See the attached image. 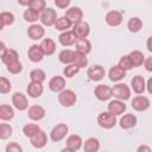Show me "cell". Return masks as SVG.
Instances as JSON below:
<instances>
[{"mask_svg": "<svg viewBox=\"0 0 152 152\" xmlns=\"http://www.w3.org/2000/svg\"><path fill=\"white\" fill-rule=\"evenodd\" d=\"M112 96L121 101H127L131 99V89L125 83H116L112 87Z\"/></svg>", "mask_w": 152, "mask_h": 152, "instance_id": "1", "label": "cell"}, {"mask_svg": "<svg viewBox=\"0 0 152 152\" xmlns=\"http://www.w3.org/2000/svg\"><path fill=\"white\" fill-rule=\"evenodd\" d=\"M77 101V96L74 90L71 89H63L58 93V102L63 107H72Z\"/></svg>", "mask_w": 152, "mask_h": 152, "instance_id": "2", "label": "cell"}, {"mask_svg": "<svg viewBox=\"0 0 152 152\" xmlns=\"http://www.w3.org/2000/svg\"><path fill=\"white\" fill-rule=\"evenodd\" d=\"M97 124L104 129H110L116 125V116L110 112H101L97 115Z\"/></svg>", "mask_w": 152, "mask_h": 152, "instance_id": "3", "label": "cell"}, {"mask_svg": "<svg viewBox=\"0 0 152 152\" xmlns=\"http://www.w3.org/2000/svg\"><path fill=\"white\" fill-rule=\"evenodd\" d=\"M131 106L134 110L137 112H145L150 108L151 106V102H150V99L147 96H144V95H137L132 99L131 101Z\"/></svg>", "mask_w": 152, "mask_h": 152, "instance_id": "4", "label": "cell"}, {"mask_svg": "<svg viewBox=\"0 0 152 152\" xmlns=\"http://www.w3.org/2000/svg\"><path fill=\"white\" fill-rule=\"evenodd\" d=\"M69 132V128L65 124H57L50 132V139L53 141V142H58V141H62L66 134Z\"/></svg>", "mask_w": 152, "mask_h": 152, "instance_id": "5", "label": "cell"}, {"mask_svg": "<svg viewBox=\"0 0 152 152\" xmlns=\"http://www.w3.org/2000/svg\"><path fill=\"white\" fill-rule=\"evenodd\" d=\"M57 19V13L53 8L51 7H45L39 15V20L44 26H53L55 21Z\"/></svg>", "mask_w": 152, "mask_h": 152, "instance_id": "6", "label": "cell"}, {"mask_svg": "<svg viewBox=\"0 0 152 152\" xmlns=\"http://www.w3.org/2000/svg\"><path fill=\"white\" fill-rule=\"evenodd\" d=\"M65 144H66V147L62 150L63 152H75V151H78L82 147L83 140H82L81 135H78V134H71V135H69L66 138Z\"/></svg>", "mask_w": 152, "mask_h": 152, "instance_id": "7", "label": "cell"}, {"mask_svg": "<svg viewBox=\"0 0 152 152\" xmlns=\"http://www.w3.org/2000/svg\"><path fill=\"white\" fill-rule=\"evenodd\" d=\"M87 76L89 77V80H91L94 82H99V81H101L106 76V70H104V68L102 65L95 64V65L88 68Z\"/></svg>", "mask_w": 152, "mask_h": 152, "instance_id": "8", "label": "cell"}, {"mask_svg": "<svg viewBox=\"0 0 152 152\" xmlns=\"http://www.w3.org/2000/svg\"><path fill=\"white\" fill-rule=\"evenodd\" d=\"M71 31L74 32V34L76 36L77 39L78 38H87L90 33V26L87 21L81 20V21L74 24V27H72Z\"/></svg>", "mask_w": 152, "mask_h": 152, "instance_id": "9", "label": "cell"}, {"mask_svg": "<svg viewBox=\"0 0 152 152\" xmlns=\"http://www.w3.org/2000/svg\"><path fill=\"white\" fill-rule=\"evenodd\" d=\"M94 95L99 101H108L112 97V88L106 84H99L94 89Z\"/></svg>", "mask_w": 152, "mask_h": 152, "instance_id": "10", "label": "cell"}, {"mask_svg": "<svg viewBox=\"0 0 152 152\" xmlns=\"http://www.w3.org/2000/svg\"><path fill=\"white\" fill-rule=\"evenodd\" d=\"M12 103L14 106L15 109L23 112V110H26L28 108V101H27V97L23 94V93H14L12 95Z\"/></svg>", "mask_w": 152, "mask_h": 152, "instance_id": "11", "label": "cell"}, {"mask_svg": "<svg viewBox=\"0 0 152 152\" xmlns=\"http://www.w3.org/2000/svg\"><path fill=\"white\" fill-rule=\"evenodd\" d=\"M64 17L74 25V24L78 23V21H81V20L83 19V11H82L80 7H76V6L69 7V8L65 11Z\"/></svg>", "mask_w": 152, "mask_h": 152, "instance_id": "12", "label": "cell"}, {"mask_svg": "<svg viewBox=\"0 0 152 152\" xmlns=\"http://www.w3.org/2000/svg\"><path fill=\"white\" fill-rule=\"evenodd\" d=\"M122 19H124V15H122V12L120 11H109L106 17H104V20L107 23V25L112 26V27H116L119 25H121L122 23Z\"/></svg>", "mask_w": 152, "mask_h": 152, "instance_id": "13", "label": "cell"}, {"mask_svg": "<svg viewBox=\"0 0 152 152\" xmlns=\"http://www.w3.org/2000/svg\"><path fill=\"white\" fill-rule=\"evenodd\" d=\"M45 109L39 106V104H32L31 107H28L27 109V116L32 120V121H39L42 119L45 118Z\"/></svg>", "mask_w": 152, "mask_h": 152, "instance_id": "14", "label": "cell"}, {"mask_svg": "<svg viewBox=\"0 0 152 152\" xmlns=\"http://www.w3.org/2000/svg\"><path fill=\"white\" fill-rule=\"evenodd\" d=\"M126 104H125V101H121V100H112L109 103H108V112H110L112 114H114L115 116L118 115H122L126 110Z\"/></svg>", "mask_w": 152, "mask_h": 152, "instance_id": "15", "label": "cell"}, {"mask_svg": "<svg viewBox=\"0 0 152 152\" xmlns=\"http://www.w3.org/2000/svg\"><path fill=\"white\" fill-rule=\"evenodd\" d=\"M44 34H45V28L42 25L32 24L27 28V36L32 40H39V39H42L44 37Z\"/></svg>", "mask_w": 152, "mask_h": 152, "instance_id": "16", "label": "cell"}, {"mask_svg": "<svg viewBox=\"0 0 152 152\" xmlns=\"http://www.w3.org/2000/svg\"><path fill=\"white\" fill-rule=\"evenodd\" d=\"M30 141H31V145L36 148H43L46 144H48V135L44 131H39L38 133H36L33 137L30 138Z\"/></svg>", "mask_w": 152, "mask_h": 152, "instance_id": "17", "label": "cell"}, {"mask_svg": "<svg viewBox=\"0 0 152 152\" xmlns=\"http://www.w3.org/2000/svg\"><path fill=\"white\" fill-rule=\"evenodd\" d=\"M27 57H28V59L32 63H38V62H40L43 59L44 53H43V51H42V49H40L39 45L33 44L27 50Z\"/></svg>", "mask_w": 152, "mask_h": 152, "instance_id": "18", "label": "cell"}, {"mask_svg": "<svg viewBox=\"0 0 152 152\" xmlns=\"http://www.w3.org/2000/svg\"><path fill=\"white\" fill-rule=\"evenodd\" d=\"M65 88V78L62 76H53L49 81V89L53 93H59Z\"/></svg>", "mask_w": 152, "mask_h": 152, "instance_id": "19", "label": "cell"}, {"mask_svg": "<svg viewBox=\"0 0 152 152\" xmlns=\"http://www.w3.org/2000/svg\"><path fill=\"white\" fill-rule=\"evenodd\" d=\"M131 87L135 94H142L146 89V81L142 76L137 75L131 80Z\"/></svg>", "mask_w": 152, "mask_h": 152, "instance_id": "20", "label": "cell"}, {"mask_svg": "<svg viewBox=\"0 0 152 152\" xmlns=\"http://www.w3.org/2000/svg\"><path fill=\"white\" fill-rule=\"evenodd\" d=\"M138 122V119L134 114H124L121 116V119L119 120V125L122 129H129V128H133Z\"/></svg>", "mask_w": 152, "mask_h": 152, "instance_id": "21", "label": "cell"}, {"mask_svg": "<svg viewBox=\"0 0 152 152\" xmlns=\"http://www.w3.org/2000/svg\"><path fill=\"white\" fill-rule=\"evenodd\" d=\"M126 77V70H124L122 68H120L119 65H114L109 69L108 71V78L112 82H120L121 80H124Z\"/></svg>", "mask_w": 152, "mask_h": 152, "instance_id": "22", "label": "cell"}, {"mask_svg": "<svg viewBox=\"0 0 152 152\" xmlns=\"http://www.w3.org/2000/svg\"><path fill=\"white\" fill-rule=\"evenodd\" d=\"M76 36L74 34V32L71 30H66V31H63L59 37H58V42L63 45V46H71L75 44L76 42Z\"/></svg>", "mask_w": 152, "mask_h": 152, "instance_id": "23", "label": "cell"}, {"mask_svg": "<svg viewBox=\"0 0 152 152\" xmlns=\"http://www.w3.org/2000/svg\"><path fill=\"white\" fill-rule=\"evenodd\" d=\"M26 91H27V95L32 99H37L39 96H42L43 91H44V88H43V83H39V82H31L28 83L27 88H26Z\"/></svg>", "mask_w": 152, "mask_h": 152, "instance_id": "24", "label": "cell"}, {"mask_svg": "<svg viewBox=\"0 0 152 152\" xmlns=\"http://www.w3.org/2000/svg\"><path fill=\"white\" fill-rule=\"evenodd\" d=\"M75 51L81 52L83 55H88L91 51V43L87 38H78L75 42Z\"/></svg>", "mask_w": 152, "mask_h": 152, "instance_id": "25", "label": "cell"}, {"mask_svg": "<svg viewBox=\"0 0 152 152\" xmlns=\"http://www.w3.org/2000/svg\"><path fill=\"white\" fill-rule=\"evenodd\" d=\"M39 46H40L44 56H51L56 51V43L51 38H44Z\"/></svg>", "mask_w": 152, "mask_h": 152, "instance_id": "26", "label": "cell"}, {"mask_svg": "<svg viewBox=\"0 0 152 152\" xmlns=\"http://www.w3.org/2000/svg\"><path fill=\"white\" fill-rule=\"evenodd\" d=\"M82 145L84 152H97L100 150V141L97 138H88Z\"/></svg>", "mask_w": 152, "mask_h": 152, "instance_id": "27", "label": "cell"}, {"mask_svg": "<svg viewBox=\"0 0 152 152\" xmlns=\"http://www.w3.org/2000/svg\"><path fill=\"white\" fill-rule=\"evenodd\" d=\"M1 61L5 65H8L15 61H19V55L14 49H6L4 56L1 57Z\"/></svg>", "mask_w": 152, "mask_h": 152, "instance_id": "28", "label": "cell"}, {"mask_svg": "<svg viewBox=\"0 0 152 152\" xmlns=\"http://www.w3.org/2000/svg\"><path fill=\"white\" fill-rule=\"evenodd\" d=\"M14 118V109L10 104H0V120L10 121Z\"/></svg>", "mask_w": 152, "mask_h": 152, "instance_id": "29", "label": "cell"}, {"mask_svg": "<svg viewBox=\"0 0 152 152\" xmlns=\"http://www.w3.org/2000/svg\"><path fill=\"white\" fill-rule=\"evenodd\" d=\"M127 28L132 33H138L142 28V20L139 17H132L127 23Z\"/></svg>", "mask_w": 152, "mask_h": 152, "instance_id": "30", "label": "cell"}, {"mask_svg": "<svg viewBox=\"0 0 152 152\" xmlns=\"http://www.w3.org/2000/svg\"><path fill=\"white\" fill-rule=\"evenodd\" d=\"M128 56H129V58H131V61H132L133 68H138V66L142 65V62H144V59H145V56H144V53H142L141 51H139V50H133V51L129 52Z\"/></svg>", "mask_w": 152, "mask_h": 152, "instance_id": "31", "label": "cell"}, {"mask_svg": "<svg viewBox=\"0 0 152 152\" xmlns=\"http://www.w3.org/2000/svg\"><path fill=\"white\" fill-rule=\"evenodd\" d=\"M58 59L63 64H70L74 62V50L70 49H64L58 53Z\"/></svg>", "mask_w": 152, "mask_h": 152, "instance_id": "32", "label": "cell"}, {"mask_svg": "<svg viewBox=\"0 0 152 152\" xmlns=\"http://www.w3.org/2000/svg\"><path fill=\"white\" fill-rule=\"evenodd\" d=\"M53 26H55V28H56L57 31H62V32H63V31L69 30V28L72 26V24L63 15V17H58V18L56 19Z\"/></svg>", "mask_w": 152, "mask_h": 152, "instance_id": "33", "label": "cell"}, {"mask_svg": "<svg viewBox=\"0 0 152 152\" xmlns=\"http://www.w3.org/2000/svg\"><path fill=\"white\" fill-rule=\"evenodd\" d=\"M30 80L31 82H39V83H43L45 80H46V74L44 70L42 69H33L31 70L30 72Z\"/></svg>", "mask_w": 152, "mask_h": 152, "instance_id": "34", "label": "cell"}, {"mask_svg": "<svg viewBox=\"0 0 152 152\" xmlns=\"http://www.w3.org/2000/svg\"><path fill=\"white\" fill-rule=\"evenodd\" d=\"M74 64H76L78 68H86L88 65V58H87V55H83L81 52H77L74 50Z\"/></svg>", "mask_w": 152, "mask_h": 152, "instance_id": "35", "label": "cell"}, {"mask_svg": "<svg viewBox=\"0 0 152 152\" xmlns=\"http://www.w3.org/2000/svg\"><path fill=\"white\" fill-rule=\"evenodd\" d=\"M80 70H81V68H78L76 64L70 63V64H66V66L63 69V75L66 78H71V77L76 76L80 72Z\"/></svg>", "mask_w": 152, "mask_h": 152, "instance_id": "36", "label": "cell"}, {"mask_svg": "<svg viewBox=\"0 0 152 152\" xmlns=\"http://www.w3.org/2000/svg\"><path fill=\"white\" fill-rule=\"evenodd\" d=\"M40 131V127L37 125V124H26L24 127H23V133L25 137L27 138H31L33 137L36 133H38Z\"/></svg>", "mask_w": 152, "mask_h": 152, "instance_id": "37", "label": "cell"}, {"mask_svg": "<svg viewBox=\"0 0 152 152\" xmlns=\"http://www.w3.org/2000/svg\"><path fill=\"white\" fill-rule=\"evenodd\" d=\"M13 133V128L10 124H0V139L6 140Z\"/></svg>", "mask_w": 152, "mask_h": 152, "instance_id": "38", "label": "cell"}, {"mask_svg": "<svg viewBox=\"0 0 152 152\" xmlns=\"http://www.w3.org/2000/svg\"><path fill=\"white\" fill-rule=\"evenodd\" d=\"M39 15H40V13L31 10L30 7L24 12V19L26 21H28V23H36L39 19Z\"/></svg>", "mask_w": 152, "mask_h": 152, "instance_id": "39", "label": "cell"}, {"mask_svg": "<svg viewBox=\"0 0 152 152\" xmlns=\"http://www.w3.org/2000/svg\"><path fill=\"white\" fill-rule=\"evenodd\" d=\"M118 65H119L120 68H122L124 70H126V71H128V70L133 69V64H132V61H131V58H129V56H128V55L122 56V57L119 59Z\"/></svg>", "mask_w": 152, "mask_h": 152, "instance_id": "40", "label": "cell"}, {"mask_svg": "<svg viewBox=\"0 0 152 152\" xmlns=\"http://www.w3.org/2000/svg\"><path fill=\"white\" fill-rule=\"evenodd\" d=\"M0 20L5 26H10L14 23V14L12 12H1Z\"/></svg>", "mask_w": 152, "mask_h": 152, "instance_id": "41", "label": "cell"}, {"mask_svg": "<svg viewBox=\"0 0 152 152\" xmlns=\"http://www.w3.org/2000/svg\"><path fill=\"white\" fill-rule=\"evenodd\" d=\"M28 7H30L31 10H33V11L40 13V12L46 7V2H45V0H31Z\"/></svg>", "mask_w": 152, "mask_h": 152, "instance_id": "42", "label": "cell"}, {"mask_svg": "<svg viewBox=\"0 0 152 152\" xmlns=\"http://www.w3.org/2000/svg\"><path fill=\"white\" fill-rule=\"evenodd\" d=\"M12 89V84L8 78L0 77V94H8Z\"/></svg>", "mask_w": 152, "mask_h": 152, "instance_id": "43", "label": "cell"}, {"mask_svg": "<svg viewBox=\"0 0 152 152\" xmlns=\"http://www.w3.org/2000/svg\"><path fill=\"white\" fill-rule=\"evenodd\" d=\"M6 68H7V71H8L10 74L17 75V74L21 72V70H23V64H21L19 61H15V62H13V63L6 65Z\"/></svg>", "mask_w": 152, "mask_h": 152, "instance_id": "44", "label": "cell"}, {"mask_svg": "<svg viewBox=\"0 0 152 152\" xmlns=\"http://www.w3.org/2000/svg\"><path fill=\"white\" fill-rule=\"evenodd\" d=\"M6 152H23V147L18 144V142H15V141H12V142H10L7 146H6Z\"/></svg>", "mask_w": 152, "mask_h": 152, "instance_id": "45", "label": "cell"}, {"mask_svg": "<svg viewBox=\"0 0 152 152\" xmlns=\"http://www.w3.org/2000/svg\"><path fill=\"white\" fill-rule=\"evenodd\" d=\"M53 2L58 8H68L71 0H53Z\"/></svg>", "mask_w": 152, "mask_h": 152, "instance_id": "46", "label": "cell"}, {"mask_svg": "<svg viewBox=\"0 0 152 152\" xmlns=\"http://www.w3.org/2000/svg\"><path fill=\"white\" fill-rule=\"evenodd\" d=\"M142 64H144L145 69H146L148 72L152 71V57H147V58H145L144 62H142Z\"/></svg>", "mask_w": 152, "mask_h": 152, "instance_id": "47", "label": "cell"}, {"mask_svg": "<svg viewBox=\"0 0 152 152\" xmlns=\"http://www.w3.org/2000/svg\"><path fill=\"white\" fill-rule=\"evenodd\" d=\"M6 45H5V43L4 42H1L0 40V58L4 56V53H5V51H6Z\"/></svg>", "mask_w": 152, "mask_h": 152, "instance_id": "48", "label": "cell"}, {"mask_svg": "<svg viewBox=\"0 0 152 152\" xmlns=\"http://www.w3.org/2000/svg\"><path fill=\"white\" fill-rule=\"evenodd\" d=\"M141 151H146V152H151V148L148 146H139L138 147V152H141Z\"/></svg>", "mask_w": 152, "mask_h": 152, "instance_id": "49", "label": "cell"}, {"mask_svg": "<svg viewBox=\"0 0 152 152\" xmlns=\"http://www.w3.org/2000/svg\"><path fill=\"white\" fill-rule=\"evenodd\" d=\"M17 1H18V4L21 5V6H28L30 2H31V0H17Z\"/></svg>", "mask_w": 152, "mask_h": 152, "instance_id": "50", "label": "cell"}, {"mask_svg": "<svg viewBox=\"0 0 152 152\" xmlns=\"http://www.w3.org/2000/svg\"><path fill=\"white\" fill-rule=\"evenodd\" d=\"M151 84H152V78H148V81H147V83H146V88H147V91H148V94H151V93H152V89H151Z\"/></svg>", "mask_w": 152, "mask_h": 152, "instance_id": "51", "label": "cell"}, {"mask_svg": "<svg viewBox=\"0 0 152 152\" xmlns=\"http://www.w3.org/2000/svg\"><path fill=\"white\" fill-rule=\"evenodd\" d=\"M147 50H148L150 52H152V48H151V37L147 39Z\"/></svg>", "mask_w": 152, "mask_h": 152, "instance_id": "52", "label": "cell"}, {"mask_svg": "<svg viewBox=\"0 0 152 152\" xmlns=\"http://www.w3.org/2000/svg\"><path fill=\"white\" fill-rule=\"evenodd\" d=\"M4 27H5V25L1 23V20H0V31H2L4 30Z\"/></svg>", "mask_w": 152, "mask_h": 152, "instance_id": "53", "label": "cell"}]
</instances>
